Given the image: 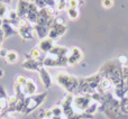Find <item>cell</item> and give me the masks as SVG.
I'll return each instance as SVG.
<instances>
[{"instance_id":"816d5d0a","label":"cell","mask_w":128,"mask_h":119,"mask_svg":"<svg viewBox=\"0 0 128 119\" xmlns=\"http://www.w3.org/2000/svg\"><path fill=\"white\" fill-rule=\"evenodd\" d=\"M45 119H46V118H45Z\"/></svg>"},{"instance_id":"cb8c5ba5","label":"cell","mask_w":128,"mask_h":119,"mask_svg":"<svg viewBox=\"0 0 128 119\" xmlns=\"http://www.w3.org/2000/svg\"><path fill=\"white\" fill-rule=\"evenodd\" d=\"M66 14H68V17L71 20H76L80 18V10L78 8H71V7H68L66 9Z\"/></svg>"},{"instance_id":"52a82bcc","label":"cell","mask_w":128,"mask_h":119,"mask_svg":"<svg viewBox=\"0 0 128 119\" xmlns=\"http://www.w3.org/2000/svg\"><path fill=\"white\" fill-rule=\"evenodd\" d=\"M18 35L24 40H30L34 38V27L26 19H19L17 25Z\"/></svg>"},{"instance_id":"44dd1931","label":"cell","mask_w":128,"mask_h":119,"mask_svg":"<svg viewBox=\"0 0 128 119\" xmlns=\"http://www.w3.org/2000/svg\"><path fill=\"white\" fill-rule=\"evenodd\" d=\"M110 89H114L112 83H111L108 79H106V78L102 76L97 91L98 92H100V93H104V92H107V91H110Z\"/></svg>"},{"instance_id":"f1b7e54d","label":"cell","mask_w":128,"mask_h":119,"mask_svg":"<svg viewBox=\"0 0 128 119\" xmlns=\"http://www.w3.org/2000/svg\"><path fill=\"white\" fill-rule=\"evenodd\" d=\"M8 108V99H0V116L4 114Z\"/></svg>"},{"instance_id":"3957f363","label":"cell","mask_w":128,"mask_h":119,"mask_svg":"<svg viewBox=\"0 0 128 119\" xmlns=\"http://www.w3.org/2000/svg\"><path fill=\"white\" fill-rule=\"evenodd\" d=\"M79 81L75 75H72L70 73L65 72V71H58L55 74V82L58 86L66 91L68 94H78V90H79Z\"/></svg>"},{"instance_id":"d6986e66","label":"cell","mask_w":128,"mask_h":119,"mask_svg":"<svg viewBox=\"0 0 128 119\" xmlns=\"http://www.w3.org/2000/svg\"><path fill=\"white\" fill-rule=\"evenodd\" d=\"M70 53V48L65 46H61V45H54V47L51 50L48 55L52 56H58V58H62V56H68Z\"/></svg>"},{"instance_id":"5b68a950","label":"cell","mask_w":128,"mask_h":119,"mask_svg":"<svg viewBox=\"0 0 128 119\" xmlns=\"http://www.w3.org/2000/svg\"><path fill=\"white\" fill-rule=\"evenodd\" d=\"M101 74L99 72L94 73V74L90 75L86 78H82L79 81V90H78V94H93L97 92L99 83L101 81Z\"/></svg>"},{"instance_id":"1f68e13d","label":"cell","mask_w":128,"mask_h":119,"mask_svg":"<svg viewBox=\"0 0 128 119\" xmlns=\"http://www.w3.org/2000/svg\"><path fill=\"white\" fill-rule=\"evenodd\" d=\"M120 108L125 115H128V98L120 100Z\"/></svg>"},{"instance_id":"8d00e7d4","label":"cell","mask_w":128,"mask_h":119,"mask_svg":"<svg viewBox=\"0 0 128 119\" xmlns=\"http://www.w3.org/2000/svg\"><path fill=\"white\" fill-rule=\"evenodd\" d=\"M9 96L7 94L6 90H4V86L2 84H0V99H8Z\"/></svg>"},{"instance_id":"484cf974","label":"cell","mask_w":128,"mask_h":119,"mask_svg":"<svg viewBox=\"0 0 128 119\" xmlns=\"http://www.w3.org/2000/svg\"><path fill=\"white\" fill-rule=\"evenodd\" d=\"M97 111H99V104L96 101H93L92 104H90V106L86 108V110L84 111L86 114H88V115H91V116H94V114L97 112Z\"/></svg>"},{"instance_id":"4fadbf2b","label":"cell","mask_w":128,"mask_h":119,"mask_svg":"<svg viewBox=\"0 0 128 119\" xmlns=\"http://www.w3.org/2000/svg\"><path fill=\"white\" fill-rule=\"evenodd\" d=\"M38 17H40V8H38L34 2H30L28 12H27L25 19H26L28 22H30L32 25H35L38 20Z\"/></svg>"},{"instance_id":"ee69618b","label":"cell","mask_w":128,"mask_h":119,"mask_svg":"<svg viewBox=\"0 0 128 119\" xmlns=\"http://www.w3.org/2000/svg\"><path fill=\"white\" fill-rule=\"evenodd\" d=\"M2 24H4V19H2V18H0V28L2 27Z\"/></svg>"},{"instance_id":"8fae6325","label":"cell","mask_w":128,"mask_h":119,"mask_svg":"<svg viewBox=\"0 0 128 119\" xmlns=\"http://www.w3.org/2000/svg\"><path fill=\"white\" fill-rule=\"evenodd\" d=\"M83 60V52L81 51V48L74 46L70 48V53L68 55V64L70 66H74L76 64H79L80 62Z\"/></svg>"},{"instance_id":"ffe728a7","label":"cell","mask_w":128,"mask_h":119,"mask_svg":"<svg viewBox=\"0 0 128 119\" xmlns=\"http://www.w3.org/2000/svg\"><path fill=\"white\" fill-rule=\"evenodd\" d=\"M22 91H24L25 96L26 97H29V96L36 94V91H37V86L34 82V80L28 79L25 86H22Z\"/></svg>"},{"instance_id":"7bdbcfd3","label":"cell","mask_w":128,"mask_h":119,"mask_svg":"<svg viewBox=\"0 0 128 119\" xmlns=\"http://www.w3.org/2000/svg\"><path fill=\"white\" fill-rule=\"evenodd\" d=\"M4 75V71L2 70V68H0V79H2Z\"/></svg>"},{"instance_id":"f35d334b","label":"cell","mask_w":128,"mask_h":119,"mask_svg":"<svg viewBox=\"0 0 128 119\" xmlns=\"http://www.w3.org/2000/svg\"><path fill=\"white\" fill-rule=\"evenodd\" d=\"M45 118H46V119L53 118V112H52V109H46V112H45Z\"/></svg>"},{"instance_id":"e575fe53","label":"cell","mask_w":128,"mask_h":119,"mask_svg":"<svg viewBox=\"0 0 128 119\" xmlns=\"http://www.w3.org/2000/svg\"><path fill=\"white\" fill-rule=\"evenodd\" d=\"M27 78L25 76V75H17L16 76V80H15V83H18V84H20V86H25L26 84V82H27Z\"/></svg>"},{"instance_id":"7c38bea8","label":"cell","mask_w":128,"mask_h":119,"mask_svg":"<svg viewBox=\"0 0 128 119\" xmlns=\"http://www.w3.org/2000/svg\"><path fill=\"white\" fill-rule=\"evenodd\" d=\"M43 66H44V65H43V62L32 58L28 54L26 55V60H25V61L22 62V68H24V70H27V71H37V72L43 68Z\"/></svg>"},{"instance_id":"7402d4cb","label":"cell","mask_w":128,"mask_h":119,"mask_svg":"<svg viewBox=\"0 0 128 119\" xmlns=\"http://www.w3.org/2000/svg\"><path fill=\"white\" fill-rule=\"evenodd\" d=\"M28 55L30 56L32 58H34V60H37V61L43 62V60H44V58H45V56H46V54L42 53V52H40V50L38 48L37 46H36V47H34V48H32L30 51H29Z\"/></svg>"},{"instance_id":"8992f818","label":"cell","mask_w":128,"mask_h":119,"mask_svg":"<svg viewBox=\"0 0 128 119\" xmlns=\"http://www.w3.org/2000/svg\"><path fill=\"white\" fill-rule=\"evenodd\" d=\"M47 97V91H44L42 93H37V94L29 96L25 100V111L24 115L28 116L30 115L33 111H35L37 108H40L42 106V104L45 101Z\"/></svg>"},{"instance_id":"9a60e30c","label":"cell","mask_w":128,"mask_h":119,"mask_svg":"<svg viewBox=\"0 0 128 119\" xmlns=\"http://www.w3.org/2000/svg\"><path fill=\"white\" fill-rule=\"evenodd\" d=\"M38 75H40V81H42L44 88L46 89V90L51 88V86H52V76H51V74H50L48 71L46 70L45 66H43V68L38 71Z\"/></svg>"},{"instance_id":"4dcf8cb0","label":"cell","mask_w":128,"mask_h":119,"mask_svg":"<svg viewBox=\"0 0 128 119\" xmlns=\"http://www.w3.org/2000/svg\"><path fill=\"white\" fill-rule=\"evenodd\" d=\"M117 61L122 64V66H127L128 64V55L127 54H119L117 58Z\"/></svg>"},{"instance_id":"f546056e","label":"cell","mask_w":128,"mask_h":119,"mask_svg":"<svg viewBox=\"0 0 128 119\" xmlns=\"http://www.w3.org/2000/svg\"><path fill=\"white\" fill-rule=\"evenodd\" d=\"M100 4H101V7L104 9H110L114 7L115 1H114V0H101Z\"/></svg>"},{"instance_id":"5bb4252c","label":"cell","mask_w":128,"mask_h":119,"mask_svg":"<svg viewBox=\"0 0 128 119\" xmlns=\"http://www.w3.org/2000/svg\"><path fill=\"white\" fill-rule=\"evenodd\" d=\"M29 6H30V1H25V0H18L17 8H16V12H17L19 19H25L26 15L28 12Z\"/></svg>"},{"instance_id":"9c48e42d","label":"cell","mask_w":128,"mask_h":119,"mask_svg":"<svg viewBox=\"0 0 128 119\" xmlns=\"http://www.w3.org/2000/svg\"><path fill=\"white\" fill-rule=\"evenodd\" d=\"M43 65L45 68H65V66H68V56L58 58V56H52L46 54V56L43 60Z\"/></svg>"},{"instance_id":"83f0119b","label":"cell","mask_w":128,"mask_h":119,"mask_svg":"<svg viewBox=\"0 0 128 119\" xmlns=\"http://www.w3.org/2000/svg\"><path fill=\"white\" fill-rule=\"evenodd\" d=\"M52 112H53V117H61L63 115V110L60 104H56V106L52 107Z\"/></svg>"},{"instance_id":"6da1fadb","label":"cell","mask_w":128,"mask_h":119,"mask_svg":"<svg viewBox=\"0 0 128 119\" xmlns=\"http://www.w3.org/2000/svg\"><path fill=\"white\" fill-rule=\"evenodd\" d=\"M98 104L99 111L104 114L107 119H128V115H125L120 108V100H118L111 91L101 93Z\"/></svg>"},{"instance_id":"603a6c76","label":"cell","mask_w":128,"mask_h":119,"mask_svg":"<svg viewBox=\"0 0 128 119\" xmlns=\"http://www.w3.org/2000/svg\"><path fill=\"white\" fill-rule=\"evenodd\" d=\"M4 60H6V62L8 64H16L18 62V60H19V54H18L16 51L10 50V51H8Z\"/></svg>"},{"instance_id":"ba28073f","label":"cell","mask_w":128,"mask_h":119,"mask_svg":"<svg viewBox=\"0 0 128 119\" xmlns=\"http://www.w3.org/2000/svg\"><path fill=\"white\" fill-rule=\"evenodd\" d=\"M92 102V98L89 94H75L73 98V107L78 112H84Z\"/></svg>"},{"instance_id":"f6af8a7d","label":"cell","mask_w":128,"mask_h":119,"mask_svg":"<svg viewBox=\"0 0 128 119\" xmlns=\"http://www.w3.org/2000/svg\"><path fill=\"white\" fill-rule=\"evenodd\" d=\"M51 119H64V118L61 116V117H53V118H51Z\"/></svg>"},{"instance_id":"b9f144b4","label":"cell","mask_w":128,"mask_h":119,"mask_svg":"<svg viewBox=\"0 0 128 119\" xmlns=\"http://www.w3.org/2000/svg\"><path fill=\"white\" fill-rule=\"evenodd\" d=\"M0 2L1 4H10V2H11V0H0Z\"/></svg>"},{"instance_id":"c3c4849f","label":"cell","mask_w":128,"mask_h":119,"mask_svg":"<svg viewBox=\"0 0 128 119\" xmlns=\"http://www.w3.org/2000/svg\"><path fill=\"white\" fill-rule=\"evenodd\" d=\"M11 119H17V118H14V117H11Z\"/></svg>"},{"instance_id":"d6a6232c","label":"cell","mask_w":128,"mask_h":119,"mask_svg":"<svg viewBox=\"0 0 128 119\" xmlns=\"http://www.w3.org/2000/svg\"><path fill=\"white\" fill-rule=\"evenodd\" d=\"M68 8V1L58 2V4H56V11H58V12H62V11L66 10Z\"/></svg>"},{"instance_id":"f5cc1de1","label":"cell","mask_w":128,"mask_h":119,"mask_svg":"<svg viewBox=\"0 0 128 119\" xmlns=\"http://www.w3.org/2000/svg\"><path fill=\"white\" fill-rule=\"evenodd\" d=\"M127 98H128V97H127Z\"/></svg>"},{"instance_id":"836d02e7","label":"cell","mask_w":128,"mask_h":119,"mask_svg":"<svg viewBox=\"0 0 128 119\" xmlns=\"http://www.w3.org/2000/svg\"><path fill=\"white\" fill-rule=\"evenodd\" d=\"M122 83L128 86V66H122Z\"/></svg>"},{"instance_id":"f907efd6","label":"cell","mask_w":128,"mask_h":119,"mask_svg":"<svg viewBox=\"0 0 128 119\" xmlns=\"http://www.w3.org/2000/svg\"><path fill=\"white\" fill-rule=\"evenodd\" d=\"M64 119H65V118H64Z\"/></svg>"},{"instance_id":"d4e9b609","label":"cell","mask_w":128,"mask_h":119,"mask_svg":"<svg viewBox=\"0 0 128 119\" xmlns=\"http://www.w3.org/2000/svg\"><path fill=\"white\" fill-rule=\"evenodd\" d=\"M6 19H8L9 22H11V24L14 25V26H16L17 27V25H18V22H19V17H18V15H17V12H16V10H9V12H8V15H7V18Z\"/></svg>"},{"instance_id":"2e32d148","label":"cell","mask_w":128,"mask_h":119,"mask_svg":"<svg viewBox=\"0 0 128 119\" xmlns=\"http://www.w3.org/2000/svg\"><path fill=\"white\" fill-rule=\"evenodd\" d=\"M1 29H2V32H4V38L11 37V36H14L15 34H18L17 27L14 26V25L11 24L8 19H6V18L4 19V24H2Z\"/></svg>"},{"instance_id":"4316f807","label":"cell","mask_w":128,"mask_h":119,"mask_svg":"<svg viewBox=\"0 0 128 119\" xmlns=\"http://www.w3.org/2000/svg\"><path fill=\"white\" fill-rule=\"evenodd\" d=\"M9 10H10V9H9L8 4H4L0 2V18L4 19V17H7V15H8Z\"/></svg>"},{"instance_id":"bcb514c9","label":"cell","mask_w":128,"mask_h":119,"mask_svg":"<svg viewBox=\"0 0 128 119\" xmlns=\"http://www.w3.org/2000/svg\"><path fill=\"white\" fill-rule=\"evenodd\" d=\"M29 1H30V2H35L36 0H29Z\"/></svg>"},{"instance_id":"74e56055","label":"cell","mask_w":128,"mask_h":119,"mask_svg":"<svg viewBox=\"0 0 128 119\" xmlns=\"http://www.w3.org/2000/svg\"><path fill=\"white\" fill-rule=\"evenodd\" d=\"M45 112H46V109H38V112L36 115V118L37 119H45Z\"/></svg>"},{"instance_id":"681fc988","label":"cell","mask_w":128,"mask_h":119,"mask_svg":"<svg viewBox=\"0 0 128 119\" xmlns=\"http://www.w3.org/2000/svg\"><path fill=\"white\" fill-rule=\"evenodd\" d=\"M25 1H29V0H25Z\"/></svg>"},{"instance_id":"7a4b0ae2","label":"cell","mask_w":128,"mask_h":119,"mask_svg":"<svg viewBox=\"0 0 128 119\" xmlns=\"http://www.w3.org/2000/svg\"><path fill=\"white\" fill-rule=\"evenodd\" d=\"M98 72L101 74V76L108 79L114 86H117L122 83V65L117 60L107 61L100 66Z\"/></svg>"},{"instance_id":"d590c367","label":"cell","mask_w":128,"mask_h":119,"mask_svg":"<svg viewBox=\"0 0 128 119\" xmlns=\"http://www.w3.org/2000/svg\"><path fill=\"white\" fill-rule=\"evenodd\" d=\"M68 7L71 8H80V6L82 4V2H80L79 0H68Z\"/></svg>"},{"instance_id":"277c9868","label":"cell","mask_w":128,"mask_h":119,"mask_svg":"<svg viewBox=\"0 0 128 119\" xmlns=\"http://www.w3.org/2000/svg\"><path fill=\"white\" fill-rule=\"evenodd\" d=\"M73 94L66 93L60 102V106L63 110V115L65 119H93V116L88 115L86 112H78L73 107Z\"/></svg>"},{"instance_id":"ab89813d","label":"cell","mask_w":128,"mask_h":119,"mask_svg":"<svg viewBox=\"0 0 128 119\" xmlns=\"http://www.w3.org/2000/svg\"><path fill=\"white\" fill-rule=\"evenodd\" d=\"M7 53H8V50L4 48V47H1V48H0V58H6V55H7Z\"/></svg>"},{"instance_id":"60d3db41","label":"cell","mask_w":128,"mask_h":119,"mask_svg":"<svg viewBox=\"0 0 128 119\" xmlns=\"http://www.w3.org/2000/svg\"><path fill=\"white\" fill-rule=\"evenodd\" d=\"M4 32H2V29L0 28V48H1V45H2V42H4Z\"/></svg>"},{"instance_id":"e0dca14e","label":"cell","mask_w":128,"mask_h":119,"mask_svg":"<svg viewBox=\"0 0 128 119\" xmlns=\"http://www.w3.org/2000/svg\"><path fill=\"white\" fill-rule=\"evenodd\" d=\"M37 47L40 50V52L44 54H48L51 52V50L54 47V40H52L51 38L46 37L44 40H40L37 44Z\"/></svg>"},{"instance_id":"ac0fdd59","label":"cell","mask_w":128,"mask_h":119,"mask_svg":"<svg viewBox=\"0 0 128 119\" xmlns=\"http://www.w3.org/2000/svg\"><path fill=\"white\" fill-rule=\"evenodd\" d=\"M114 96H115L118 100L127 98L128 97V86H125L124 83L119 84V86H114Z\"/></svg>"},{"instance_id":"7dc6e473","label":"cell","mask_w":128,"mask_h":119,"mask_svg":"<svg viewBox=\"0 0 128 119\" xmlns=\"http://www.w3.org/2000/svg\"><path fill=\"white\" fill-rule=\"evenodd\" d=\"M79 1H80V2H82V4H83V0H79Z\"/></svg>"},{"instance_id":"30bf717a","label":"cell","mask_w":128,"mask_h":119,"mask_svg":"<svg viewBox=\"0 0 128 119\" xmlns=\"http://www.w3.org/2000/svg\"><path fill=\"white\" fill-rule=\"evenodd\" d=\"M65 33H66V25L54 22V24L52 25L51 29H50V32H48V36H47V37L55 42L56 40H58V38H60L61 36H63Z\"/></svg>"}]
</instances>
